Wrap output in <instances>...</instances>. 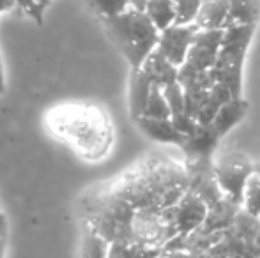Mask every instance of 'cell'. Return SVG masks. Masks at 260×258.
Segmentation results:
<instances>
[{
  "label": "cell",
  "instance_id": "603a6c76",
  "mask_svg": "<svg viewBox=\"0 0 260 258\" xmlns=\"http://www.w3.org/2000/svg\"><path fill=\"white\" fill-rule=\"evenodd\" d=\"M110 258H127L124 244H112V248H110Z\"/></svg>",
  "mask_w": 260,
  "mask_h": 258
},
{
  "label": "cell",
  "instance_id": "ffe728a7",
  "mask_svg": "<svg viewBox=\"0 0 260 258\" xmlns=\"http://www.w3.org/2000/svg\"><path fill=\"white\" fill-rule=\"evenodd\" d=\"M163 94H165V97H167L168 106H170L172 117L184 114V110H186V94H184V87H182L181 83L177 82V83H172V85L165 87Z\"/></svg>",
  "mask_w": 260,
  "mask_h": 258
},
{
  "label": "cell",
  "instance_id": "4316f807",
  "mask_svg": "<svg viewBox=\"0 0 260 258\" xmlns=\"http://www.w3.org/2000/svg\"><path fill=\"white\" fill-rule=\"evenodd\" d=\"M6 232H7V223H6V217H4L2 210H0V235L6 237Z\"/></svg>",
  "mask_w": 260,
  "mask_h": 258
},
{
  "label": "cell",
  "instance_id": "f1b7e54d",
  "mask_svg": "<svg viewBox=\"0 0 260 258\" xmlns=\"http://www.w3.org/2000/svg\"><path fill=\"white\" fill-rule=\"evenodd\" d=\"M4 90H6V78H4V69L0 64V94H4Z\"/></svg>",
  "mask_w": 260,
  "mask_h": 258
},
{
  "label": "cell",
  "instance_id": "7c38bea8",
  "mask_svg": "<svg viewBox=\"0 0 260 258\" xmlns=\"http://www.w3.org/2000/svg\"><path fill=\"white\" fill-rule=\"evenodd\" d=\"M248 112V103L243 97H236V99H230L229 103H225L219 112L216 114V119L212 121V126L218 131L219 136H225L230 129H234L241 121L244 119Z\"/></svg>",
  "mask_w": 260,
  "mask_h": 258
},
{
  "label": "cell",
  "instance_id": "f546056e",
  "mask_svg": "<svg viewBox=\"0 0 260 258\" xmlns=\"http://www.w3.org/2000/svg\"><path fill=\"white\" fill-rule=\"evenodd\" d=\"M4 251H6V237L0 235V258H4Z\"/></svg>",
  "mask_w": 260,
  "mask_h": 258
},
{
  "label": "cell",
  "instance_id": "9a60e30c",
  "mask_svg": "<svg viewBox=\"0 0 260 258\" xmlns=\"http://www.w3.org/2000/svg\"><path fill=\"white\" fill-rule=\"evenodd\" d=\"M110 248L112 242L85 225L82 237V258H110Z\"/></svg>",
  "mask_w": 260,
  "mask_h": 258
},
{
  "label": "cell",
  "instance_id": "9c48e42d",
  "mask_svg": "<svg viewBox=\"0 0 260 258\" xmlns=\"http://www.w3.org/2000/svg\"><path fill=\"white\" fill-rule=\"evenodd\" d=\"M135 122H137V126L140 128V131L145 134V136L151 138V140H154V141H159V143H172V145L181 147V143L184 141V136L174 128L172 119L142 117Z\"/></svg>",
  "mask_w": 260,
  "mask_h": 258
},
{
  "label": "cell",
  "instance_id": "2e32d148",
  "mask_svg": "<svg viewBox=\"0 0 260 258\" xmlns=\"http://www.w3.org/2000/svg\"><path fill=\"white\" fill-rule=\"evenodd\" d=\"M144 117L147 119H172V112L170 106L167 103V97L163 94V89L161 87L154 85L152 87L151 97H149L147 108H145Z\"/></svg>",
  "mask_w": 260,
  "mask_h": 258
},
{
  "label": "cell",
  "instance_id": "ba28073f",
  "mask_svg": "<svg viewBox=\"0 0 260 258\" xmlns=\"http://www.w3.org/2000/svg\"><path fill=\"white\" fill-rule=\"evenodd\" d=\"M152 83L151 76L144 71V69H131V78H129V115L133 121L144 117L145 108H147L149 97L152 92Z\"/></svg>",
  "mask_w": 260,
  "mask_h": 258
},
{
  "label": "cell",
  "instance_id": "6da1fadb",
  "mask_svg": "<svg viewBox=\"0 0 260 258\" xmlns=\"http://www.w3.org/2000/svg\"><path fill=\"white\" fill-rule=\"evenodd\" d=\"M43 124L53 138L87 161H100L112 149V122L94 103H58L45 114Z\"/></svg>",
  "mask_w": 260,
  "mask_h": 258
},
{
  "label": "cell",
  "instance_id": "7402d4cb",
  "mask_svg": "<svg viewBox=\"0 0 260 258\" xmlns=\"http://www.w3.org/2000/svg\"><path fill=\"white\" fill-rule=\"evenodd\" d=\"M14 4H16L20 9H23L36 23H39V25L43 23V16H41V13H39V7H38V0H14Z\"/></svg>",
  "mask_w": 260,
  "mask_h": 258
},
{
  "label": "cell",
  "instance_id": "30bf717a",
  "mask_svg": "<svg viewBox=\"0 0 260 258\" xmlns=\"http://www.w3.org/2000/svg\"><path fill=\"white\" fill-rule=\"evenodd\" d=\"M230 0H206L202 4L195 25L199 30H216V28H225L229 20Z\"/></svg>",
  "mask_w": 260,
  "mask_h": 258
},
{
  "label": "cell",
  "instance_id": "44dd1931",
  "mask_svg": "<svg viewBox=\"0 0 260 258\" xmlns=\"http://www.w3.org/2000/svg\"><path fill=\"white\" fill-rule=\"evenodd\" d=\"M172 122H174V128L177 129L184 138L189 136V134H193L195 129L199 128V121L188 114L175 115V117H172Z\"/></svg>",
  "mask_w": 260,
  "mask_h": 258
},
{
  "label": "cell",
  "instance_id": "3957f363",
  "mask_svg": "<svg viewBox=\"0 0 260 258\" xmlns=\"http://www.w3.org/2000/svg\"><path fill=\"white\" fill-rule=\"evenodd\" d=\"M255 25H230L225 28L223 45L214 67L211 69L216 83H221L234 97H243V67Z\"/></svg>",
  "mask_w": 260,
  "mask_h": 258
},
{
  "label": "cell",
  "instance_id": "83f0119b",
  "mask_svg": "<svg viewBox=\"0 0 260 258\" xmlns=\"http://www.w3.org/2000/svg\"><path fill=\"white\" fill-rule=\"evenodd\" d=\"M131 2V7H137V9H144L147 6L149 0H129Z\"/></svg>",
  "mask_w": 260,
  "mask_h": 258
},
{
  "label": "cell",
  "instance_id": "d6986e66",
  "mask_svg": "<svg viewBox=\"0 0 260 258\" xmlns=\"http://www.w3.org/2000/svg\"><path fill=\"white\" fill-rule=\"evenodd\" d=\"M87 2L92 7L94 13L100 16V20L117 16V14L124 13L131 7L129 0H87Z\"/></svg>",
  "mask_w": 260,
  "mask_h": 258
},
{
  "label": "cell",
  "instance_id": "4dcf8cb0",
  "mask_svg": "<svg viewBox=\"0 0 260 258\" xmlns=\"http://www.w3.org/2000/svg\"><path fill=\"white\" fill-rule=\"evenodd\" d=\"M253 168H255V173H257V175L260 177V163H255Z\"/></svg>",
  "mask_w": 260,
  "mask_h": 258
},
{
  "label": "cell",
  "instance_id": "8992f818",
  "mask_svg": "<svg viewBox=\"0 0 260 258\" xmlns=\"http://www.w3.org/2000/svg\"><path fill=\"white\" fill-rule=\"evenodd\" d=\"M170 212L177 234L189 235L191 232L199 230L204 225L209 212V207L206 205L204 200H200L197 195L188 191L177 205L170 207Z\"/></svg>",
  "mask_w": 260,
  "mask_h": 258
},
{
  "label": "cell",
  "instance_id": "1f68e13d",
  "mask_svg": "<svg viewBox=\"0 0 260 258\" xmlns=\"http://www.w3.org/2000/svg\"><path fill=\"white\" fill-rule=\"evenodd\" d=\"M0 64H2V60H0Z\"/></svg>",
  "mask_w": 260,
  "mask_h": 258
},
{
  "label": "cell",
  "instance_id": "5b68a950",
  "mask_svg": "<svg viewBox=\"0 0 260 258\" xmlns=\"http://www.w3.org/2000/svg\"><path fill=\"white\" fill-rule=\"evenodd\" d=\"M199 27L193 25H172L159 32V41H157V52L170 60L174 65L181 67L188 59V53L195 41V35Z\"/></svg>",
  "mask_w": 260,
  "mask_h": 258
},
{
  "label": "cell",
  "instance_id": "7a4b0ae2",
  "mask_svg": "<svg viewBox=\"0 0 260 258\" xmlns=\"http://www.w3.org/2000/svg\"><path fill=\"white\" fill-rule=\"evenodd\" d=\"M131 69H140L145 60L156 52L159 30L154 27L144 9L129 7L117 16L101 20Z\"/></svg>",
  "mask_w": 260,
  "mask_h": 258
},
{
  "label": "cell",
  "instance_id": "5bb4252c",
  "mask_svg": "<svg viewBox=\"0 0 260 258\" xmlns=\"http://www.w3.org/2000/svg\"><path fill=\"white\" fill-rule=\"evenodd\" d=\"M144 11L159 32L175 25L174 0H149Z\"/></svg>",
  "mask_w": 260,
  "mask_h": 258
},
{
  "label": "cell",
  "instance_id": "277c9868",
  "mask_svg": "<svg viewBox=\"0 0 260 258\" xmlns=\"http://www.w3.org/2000/svg\"><path fill=\"white\" fill-rule=\"evenodd\" d=\"M214 172L223 195L243 207L244 188L255 173L253 165L248 161L246 156L241 152H226L214 161Z\"/></svg>",
  "mask_w": 260,
  "mask_h": 258
},
{
  "label": "cell",
  "instance_id": "ac0fdd59",
  "mask_svg": "<svg viewBox=\"0 0 260 258\" xmlns=\"http://www.w3.org/2000/svg\"><path fill=\"white\" fill-rule=\"evenodd\" d=\"M243 210L255 217H260V177L257 173L250 177L243 196Z\"/></svg>",
  "mask_w": 260,
  "mask_h": 258
},
{
  "label": "cell",
  "instance_id": "e0dca14e",
  "mask_svg": "<svg viewBox=\"0 0 260 258\" xmlns=\"http://www.w3.org/2000/svg\"><path fill=\"white\" fill-rule=\"evenodd\" d=\"M204 2H206V0H174L175 23L193 25L197 21V16H199Z\"/></svg>",
  "mask_w": 260,
  "mask_h": 258
},
{
  "label": "cell",
  "instance_id": "4fadbf2b",
  "mask_svg": "<svg viewBox=\"0 0 260 258\" xmlns=\"http://www.w3.org/2000/svg\"><path fill=\"white\" fill-rule=\"evenodd\" d=\"M258 14L260 0H230L226 27H230V25H255Z\"/></svg>",
  "mask_w": 260,
  "mask_h": 258
},
{
  "label": "cell",
  "instance_id": "d4e9b609",
  "mask_svg": "<svg viewBox=\"0 0 260 258\" xmlns=\"http://www.w3.org/2000/svg\"><path fill=\"white\" fill-rule=\"evenodd\" d=\"M161 258H188V251H172V253H163Z\"/></svg>",
  "mask_w": 260,
  "mask_h": 258
},
{
  "label": "cell",
  "instance_id": "484cf974",
  "mask_svg": "<svg viewBox=\"0 0 260 258\" xmlns=\"http://www.w3.org/2000/svg\"><path fill=\"white\" fill-rule=\"evenodd\" d=\"M50 2H52V0H38V7H39V13H41V16L45 14V11L48 9Z\"/></svg>",
  "mask_w": 260,
  "mask_h": 258
},
{
  "label": "cell",
  "instance_id": "cb8c5ba5",
  "mask_svg": "<svg viewBox=\"0 0 260 258\" xmlns=\"http://www.w3.org/2000/svg\"><path fill=\"white\" fill-rule=\"evenodd\" d=\"M13 7H16L14 0H0V14L6 13V11H11Z\"/></svg>",
  "mask_w": 260,
  "mask_h": 258
},
{
  "label": "cell",
  "instance_id": "8fae6325",
  "mask_svg": "<svg viewBox=\"0 0 260 258\" xmlns=\"http://www.w3.org/2000/svg\"><path fill=\"white\" fill-rule=\"evenodd\" d=\"M142 69L151 76L152 83L157 87H161V89L179 82V67L172 64L170 60L165 59L157 50L149 57L147 60H145V64L142 65Z\"/></svg>",
  "mask_w": 260,
  "mask_h": 258
},
{
  "label": "cell",
  "instance_id": "52a82bcc",
  "mask_svg": "<svg viewBox=\"0 0 260 258\" xmlns=\"http://www.w3.org/2000/svg\"><path fill=\"white\" fill-rule=\"evenodd\" d=\"M221 136L214 129L212 124H199L195 133L184 138L181 143V151L184 152L188 161H199V159H212Z\"/></svg>",
  "mask_w": 260,
  "mask_h": 258
}]
</instances>
